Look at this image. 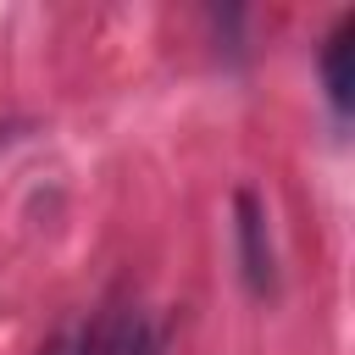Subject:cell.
Instances as JSON below:
<instances>
[{
	"label": "cell",
	"mask_w": 355,
	"mask_h": 355,
	"mask_svg": "<svg viewBox=\"0 0 355 355\" xmlns=\"http://www.w3.org/2000/svg\"><path fill=\"white\" fill-rule=\"evenodd\" d=\"M44 355H122V327L116 333H100V327H61L50 344H44Z\"/></svg>",
	"instance_id": "7a4b0ae2"
},
{
	"label": "cell",
	"mask_w": 355,
	"mask_h": 355,
	"mask_svg": "<svg viewBox=\"0 0 355 355\" xmlns=\"http://www.w3.org/2000/svg\"><path fill=\"white\" fill-rule=\"evenodd\" d=\"M349 39H355V22L344 17V22L333 28L327 50H322V83H327V100H333L338 116L349 111Z\"/></svg>",
	"instance_id": "6da1fadb"
}]
</instances>
